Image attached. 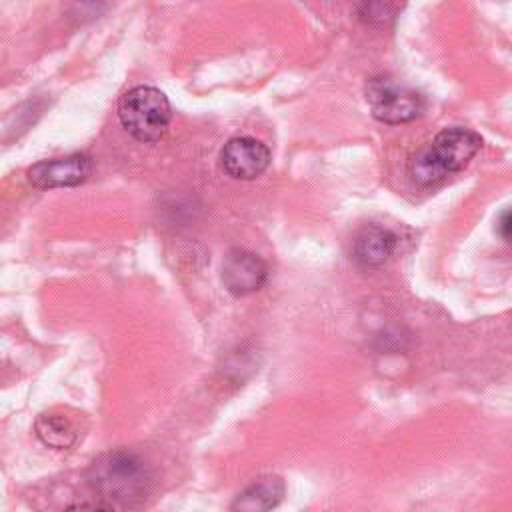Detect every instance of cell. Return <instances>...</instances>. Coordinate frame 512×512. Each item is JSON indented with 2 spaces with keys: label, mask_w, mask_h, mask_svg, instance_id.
Masks as SVG:
<instances>
[{
  "label": "cell",
  "mask_w": 512,
  "mask_h": 512,
  "mask_svg": "<svg viewBox=\"0 0 512 512\" xmlns=\"http://www.w3.org/2000/svg\"><path fill=\"white\" fill-rule=\"evenodd\" d=\"M482 146V138L468 128L452 126L408 160V176L418 186H434L448 174L464 170Z\"/></svg>",
  "instance_id": "1"
},
{
  "label": "cell",
  "mask_w": 512,
  "mask_h": 512,
  "mask_svg": "<svg viewBox=\"0 0 512 512\" xmlns=\"http://www.w3.org/2000/svg\"><path fill=\"white\" fill-rule=\"evenodd\" d=\"M118 118L140 142H158L170 124L172 108L166 94L154 86H134L118 102Z\"/></svg>",
  "instance_id": "2"
},
{
  "label": "cell",
  "mask_w": 512,
  "mask_h": 512,
  "mask_svg": "<svg viewBox=\"0 0 512 512\" xmlns=\"http://www.w3.org/2000/svg\"><path fill=\"white\" fill-rule=\"evenodd\" d=\"M90 482L104 496L130 504L146 494L150 476L144 462L130 452H110L90 466Z\"/></svg>",
  "instance_id": "3"
},
{
  "label": "cell",
  "mask_w": 512,
  "mask_h": 512,
  "mask_svg": "<svg viewBox=\"0 0 512 512\" xmlns=\"http://www.w3.org/2000/svg\"><path fill=\"white\" fill-rule=\"evenodd\" d=\"M366 100L374 118L386 124H402L424 112V96L394 78L376 76L366 84Z\"/></svg>",
  "instance_id": "4"
},
{
  "label": "cell",
  "mask_w": 512,
  "mask_h": 512,
  "mask_svg": "<svg viewBox=\"0 0 512 512\" xmlns=\"http://www.w3.org/2000/svg\"><path fill=\"white\" fill-rule=\"evenodd\" d=\"M92 174V160L88 154L74 152L60 158L40 160L28 168V182L36 188H70L86 182Z\"/></svg>",
  "instance_id": "5"
},
{
  "label": "cell",
  "mask_w": 512,
  "mask_h": 512,
  "mask_svg": "<svg viewBox=\"0 0 512 512\" xmlns=\"http://www.w3.org/2000/svg\"><path fill=\"white\" fill-rule=\"evenodd\" d=\"M270 164V150L252 136L230 138L220 152L222 170L234 180H254Z\"/></svg>",
  "instance_id": "6"
},
{
  "label": "cell",
  "mask_w": 512,
  "mask_h": 512,
  "mask_svg": "<svg viewBox=\"0 0 512 512\" xmlns=\"http://www.w3.org/2000/svg\"><path fill=\"white\" fill-rule=\"evenodd\" d=\"M266 262L248 250L232 248L222 262V282L234 296H246L260 290L266 284Z\"/></svg>",
  "instance_id": "7"
},
{
  "label": "cell",
  "mask_w": 512,
  "mask_h": 512,
  "mask_svg": "<svg viewBox=\"0 0 512 512\" xmlns=\"http://www.w3.org/2000/svg\"><path fill=\"white\" fill-rule=\"evenodd\" d=\"M396 250V236L382 226H366L354 240L352 256L364 268L382 266Z\"/></svg>",
  "instance_id": "8"
},
{
  "label": "cell",
  "mask_w": 512,
  "mask_h": 512,
  "mask_svg": "<svg viewBox=\"0 0 512 512\" xmlns=\"http://www.w3.org/2000/svg\"><path fill=\"white\" fill-rule=\"evenodd\" d=\"M284 496V482L278 476H262L242 490L234 502L232 512H268Z\"/></svg>",
  "instance_id": "9"
},
{
  "label": "cell",
  "mask_w": 512,
  "mask_h": 512,
  "mask_svg": "<svg viewBox=\"0 0 512 512\" xmlns=\"http://www.w3.org/2000/svg\"><path fill=\"white\" fill-rule=\"evenodd\" d=\"M34 430H36V436L40 438V442L54 448V450L70 448L76 442V436H78L74 424L66 416L54 414V412L40 414L36 418Z\"/></svg>",
  "instance_id": "10"
},
{
  "label": "cell",
  "mask_w": 512,
  "mask_h": 512,
  "mask_svg": "<svg viewBox=\"0 0 512 512\" xmlns=\"http://www.w3.org/2000/svg\"><path fill=\"white\" fill-rule=\"evenodd\" d=\"M402 6L398 4H384V2H370V4H362L360 6V16L366 22H378V24H386L388 20H392L396 16V12Z\"/></svg>",
  "instance_id": "11"
},
{
  "label": "cell",
  "mask_w": 512,
  "mask_h": 512,
  "mask_svg": "<svg viewBox=\"0 0 512 512\" xmlns=\"http://www.w3.org/2000/svg\"><path fill=\"white\" fill-rule=\"evenodd\" d=\"M66 512H112L110 508L102 506V504H92V502H82V504H74L70 506Z\"/></svg>",
  "instance_id": "12"
},
{
  "label": "cell",
  "mask_w": 512,
  "mask_h": 512,
  "mask_svg": "<svg viewBox=\"0 0 512 512\" xmlns=\"http://www.w3.org/2000/svg\"><path fill=\"white\" fill-rule=\"evenodd\" d=\"M500 230H502V236H504V238H508V212H504V214H502Z\"/></svg>",
  "instance_id": "13"
}]
</instances>
